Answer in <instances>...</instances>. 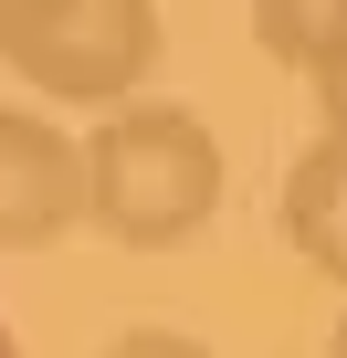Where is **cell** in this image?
<instances>
[{"instance_id": "6", "label": "cell", "mask_w": 347, "mask_h": 358, "mask_svg": "<svg viewBox=\"0 0 347 358\" xmlns=\"http://www.w3.org/2000/svg\"><path fill=\"white\" fill-rule=\"evenodd\" d=\"M105 358H211V348H200L190 327H116V348H105Z\"/></svg>"}, {"instance_id": "4", "label": "cell", "mask_w": 347, "mask_h": 358, "mask_svg": "<svg viewBox=\"0 0 347 358\" xmlns=\"http://www.w3.org/2000/svg\"><path fill=\"white\" fill-rule=\"evenodd\" d=\"M274 222H284V243H295L326 285H347V137H337V127H316V137L284 158Z\"/></svg>"}, {"instance_id": "1", "label": "cell", "mask_w": 347, "mask_h": 358, "mask_svg": "<svg viewBox=\"0 0 347 358\" xmlns=\"http://www.w3.org/2000/svg\"><path fill=\"white\" fill-rule=\"evenodd\" d=\"M221 190H232V158L200 127V106L137 95V106H105L95 137H84V222L126 253L200 243L221 222Z\"/></svg>"}, {"instance_id": "7", "label": "cell", "mask_w": 347, "mask_h": 358, "mask_svg": "<svg viewBox=\"0 0 347 358\" xmlns=\"http://www.w3.org/2000/svg\"><path fill=\"white\" fill-rule=\"evenodd\" d=\"M305 85H316V116H326V127L347 137V43H337V53H326V64H316Z\"/></svg>"}, {"instance_id": "3", "label": "cell", "mask_w": 347, "mask_h": 358, "mask_svg": "<svg viewBox=\"0 0 347 358\" xmlns=\"http://www.w3.org/2000/svg\"><path fill=\"white\" fill-rule=\"evenodd\" d=\"M84 222V137L43 106H0V253H53Z\"/></svg>"}, {"instance_id": "9", "label": "cell", "mask_w": 347, "mask_h": 358, "mask_svg": "<svg viewBox=\"0 0 347 358\" xmlns=\"http://www.w3.org/2000/svg\"><path fill=\"white\" fill-rule=\"evenodd\" d=\"M0 358H22V337H11V316H0Z\"/></svg>"}, {"instance_id": "8", "label": "cell", "mask_w": 347, "mask_h": 358, "mask_svg": "<svg viewBox=\"0 0 347 358\" xmlns=\"http://www.w3.org/2000/svg\"><path fill=\"white\" fill-rule=\"evenodd\" d=\"M326 358H347V306H337V327H326Z\"/></svg>"}, {"instance_id": "2", "label": "cell", "mask_w": 347, "mask_h": 358, "mask_svg": "<svg viewBox=\"0 0 347 358\" xmlns=\"http://www.w3.org/2000/svg\"><path fill=\"white\" fill-rule=\"evenodd\" d=\"M158 43V0H0V64L53 106H137Z\"/></svg>"}, {"instance_id": "5", "label": "cell", "mask_w": 347, "mask_h": 358, "mask_svg": "<svg viewBox=\"0 0 347 358\" xmlns=\"http://www.w3.org/2000/svg\"><path fill=\"white\" fill-rule=\"evenodd\" d=\"M347 43V0H253V53L284 74H316Z\"/></svg>"}]
</instances>
